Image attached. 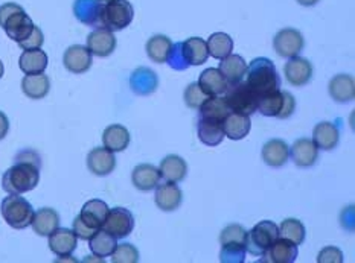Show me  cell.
<instances>
[{"label": "cell", "mask_w": 355, "mask_h": 263, "mask_svg": "<svg viewBox=\"0 0 355 263\" xmlns=\"http://www.w3.org/2000/svg\"><path fill=\"white\" fill-rule=\"evenodd\" d=\"M166 63H168L169 67L174 69V71H177V72L187 71V69L189 67L188 61L184 60V55H183L182 42L173 43V48H171V52H169V55L166 58Z\"/></svg>", "instance_id": "44"}, {"label": "cell", "mask_w": 355, "mask_h": 263, "mask_svg": "<svg viewBox=\"0 0 355 263\" xmlns=\"http://www.w3.org/2000/svg\"><path fill=\"white\" fill-rule=\"evenodd\" d=\"M31 226H33V230L38 236L48 237L52 231H55L60 227V215L55 208L43 207L40 210L34 212Z\"/></svg>", "instance_id": "26"}, {"label": "cell", "mask_w": 355, "mask_h": 263, "mask_svg": "<svg viewBox=\"0 0 355 263\" xmlns=\"http://www.w3.org/2000/svg\"><path fill=\"white\" fill-rule=\"evenodd\" d=\"M299 245L288 239L277 237L273 245L262 254L261 262L264 263H293L297 259Z\"/></svg>", "instance_id": "14"}, {"label": "cell", "mask_w": 355, "mask_h": 263, "mask_svg": "<svg viewBox=\"0 0 355 263\" xmlns=\"http://www.w3.org/2000/svg\"><path fill=\"white\" fill-rule=\"evenodd\" d=\"M311 140L318 146V149L333 151L340 140V131L333 122H320L313 129Z\"/></svg>", "instance_id": "20"}, {"label": "cell", "mask_w": 355, "mask_h": 263, "mask_svg": "<svg viewBox=\"0 0 355 263\" xmlns=\"http://www.w3.org/2000/svg\"><path fill=\"white\" fill-rule=\"evenodd\" d=\"M247 239V230L239 226V224H230L220 235V244L225 242H241L245 244Z\"/></svg>", "instance_id": "45"}, {"label": "cell", "mask_w": 355, "mask_h": 263, "mask_svg": "<svg viewBox=\"0 0 355 263\" xmlns=\"http://www.w3.org/2000/svg\"><path fill=\"white\" fill-rule=\"evenodd\" d=\"M182 46L184 60L188 61L189 66H202L209 58V52H207V46L203 38L191 37L187 42H182Z\"/></svg>", "instance_id": "32"}, {"label": "cell", "mask_w": 355, "mask_h": 263, "mask_svg": "<svg viewBox=\"0 0 355 263\" xmlns=\"http://www.w3.org/2000/svg\"><path fill=\"white\" fill-rule=\"evenodd\" d=\"M245 84L261 98L268 93L279 90L281 78L277 75L276 66L268 58H254L247 66L245 71Z\"/></svg>", "instance_id": "1"}, {"label": "cell", "mask_w": 355, "mask_h": 263, "mask_svg": "<svg viewBox=\"0 0 355 263\" xmlns=\"http://www.w3.org/2000/svg\"><path fill=\"white\" fill-rule=\"evenodd\" d=\"M209 98L206 95V93L200 89V86L197 82H192L187 87L183 93V99H184V104H187L192 110H198L205 100Z\"/></svg>", "instance_id": "43"}, {"label": "cell", "mask_w": 355, "mask_h": 263, "mask_svg": "<svg viewBox=\"0 0 355 263\" xmlns=\"http://www.w3.org/2000/svg\"><path fill=\"white\" fill-rule=\"evenodd\" d=\"M290 157V146L281 138H272L262 148V160L270 167H282Z\"/></svg>", "instance_id": "25"}, {"label": "cell", "mask_w": 355, "mask_h": 263, "mask_svg": "<svg viewBox=\"0 0 355 263\" xmlns=\"http://www.w3.org/2000/svg\"><path fill=\"white\" fill-rule=\"evenodd\" d=\"M197 133L200 142L205 143L206 146H217L223 142V138H225L223 123L205 118L198 119Z\"/></svg>", "instance_id": "34"}, {"label": "cell", "mask_w": 355, "mask_h": 263, "mask_svg": "<svg viewBox=\"0 0 355 263\" xmlns=\"http://www.w3.org/2000/svg\"><path fill=\"white\" fill-rule=\"evenodd\" d=\"M103 8L101 0H75L73 14L83 25L90 28H103Z\"/></svg>", "instance_id": "13"}, {"label": "cell", "mask_w": 355, "mask_h": 263, "mask_svg": "<svg viewBox=\"0 0 355 263\" xmlns=\"http://www.w3.org/2000/svg\"><path fill=\"white\" fill-rule=\"evenodd\" d=\"M116 37H114L112 30L107 28H96L87 35V49L92 52V55L95 57H110L114 49H116Z\"/></svg>", "instance_id": "12"}, {"label": "cell", "mask_w": 355, "mask_h": 263, "mask_svg": "<svg viewBox=\"0 0 355 263\" xmlns=\"http://www.w3.org/2000/svg\"><path fill=\"white\" fill-rule=\"evenodd\" d=\"M40 167L29 161H15L2 176V189L10 195H21L34 190L40 183Z\"/></svg>", "instance_id": "2"}, {"label": "cell", "mask_w": 355, "mask_h": 263, "mask_svg": "<svg viewBox=\"0 0 355 263\" xmlns=\"http://www.w3.org/2000/svg\"><path fill=\"white\" fill-rule=\"evenodd\" d=\"M51 90V81L49 76L44 73H37V75H26L25 78L21 80V91L25 93V96L29 99H43L49 95Z\"/></svg>", "instance_id": "31"}, {"label": "cell", "mask_w": 355, "mask_h": 263, "mask_svg": "<svg viewBox=\"0 0 355 263\" xmlns=\"http://www.w3.org/2000/svg\"><path fill=\"white\" fill-rule=\"evenodd\" d=\"M49 237V250L58 257L71 256L78 245V237L75 236L73 230L57 228L48 236Z\"/></svg>", "instance_id": "19"}, {"label": "cell", "mask_w": 355, "mask_h": 263, "mask_svg": "<svg viewBox=\"0 0 355 263\" xmlns=\"http://www.w3.org/2000/svg\"><path fill=\"white\" fill-rule=\"evenodd\" d=\"M207 52L215 60H223L230 55L234 51V40L232 37L225 33H215L206 42Z\"/></svg>", "instance_id": "39"}, {"label": "cell", "mask_w": 355, "mask_h": 263, "mask_svg": "<svg viewBox=\"0 0 355 263\" xmlns=\"http://www.w3.org/2000/svg\"><path fill=\"white\" fill-rule=\"evenodd\" d=\"M296 2L302 6H314V5H318L320 0H296Z\"/></svg>", "instance_id": "51"}, {"label": "cell", "mask_w": 355, "mask_h": 263, "mask_svg": "<svg viewBox=\"0 0 355 263\" xmlns=\"http://www.w3.org/2000/svg\"><path fill=\"white\" fill-rule=\"evenodd\" d=\"M0 28L12 42L20 43L29 37L35 25L20 5L10 2L0 6Z\"/></svg>", "instance_id": "3"}, {"label": "cell", "mask_w": 355, "mask_h": 263, "mask_svg": "<svg viewBox=\"0 0 355 263\" xmlns=\"http://www.w3.org/2000/svg\"><path fill=\"white\" fill-rule=\"evenodd\" d=\"M116 241L118 239L112 236L110 233H107L105 230H98L96 233L89 239V248L96 257H110L118 246Z\"/></svg>", "instance_id": "36"}, {"label": "cell", "mask_w": 355, "mask_h": 263, "mask_svg": "<svg viewBox=\"0 0 355 263\" xmlns=\"http://www.w3.org/2000/svg\"><path fill=\"white\" fill-rule=\"evenodd\" d=\"M133 228L135 216L125 207L110 208L109 215H107V218L103 224V230H105L107 233H110L116 239L127 237L128 235H131Z\"/></svg>", "instance_id": "8"}, {"label": "cell", "mask_w": 355, "mask_h": 263, "mask_svg": "<svg viewBox=\"0 0 355 263\" xmlns=\"http://www.w3.org/2000/svg\"><path fill=\"white\" fill-rule=\"evenodd\" d=\"M101 2H109V0H101Z\"/></svg>", "instance_id": "53"}, {"label": "cell", "mask_w": 355, "mask_h": 263, "mask_svg": "<svg viewBox=\"0 0 355 263\" xmlns=\"http://www.w3.org/2000/svg\"><path fill=\"white\" fill-rule=\"evenodd\" d=\"M171 48H173L171 38L159 34V35L151 37L150 40L146 42L145 51H146V55H148V58L153 61V63L164 64L166 63V58L169 55V52H171Z\"/></svg>", "instance_id": "35"}, {"label": "cell", "mask_w": 355, "mask_h": 263, "mask_svg": "<svg viewBox=\"0 0 355 263\" xmlns=\"http://www.w3.org/2000/svg\"><path fill=\"white\" fill-rule=\"evenodd\" d=\"M279 237V228L273 221H261L250 231H247L245 250L252 256L261 257L276 239Z\"/></svg>", "instance_id": "6"}, {"label": "cell", "mask_w": 355, "mask_h": 263, "mask_svg": "<svg viewBox=\"0 0 355 263\" xmlns=\"http://www.w3.org/2000/svg\"><path fill=\"white\" fill-rule=\"evenodd\" d=\"M225 100L232 111L252 116L258 110L259 96L247 86L245 81H239L236 84H229L225 91Z\"/></svg>", "instance_id": "5"}, {"label": "cell", "mask_w": 355, "mask_h": 263, "mask_svg": "<svg viewBox=\"0 0 355 263\" xmlns=\"http://www.w3.org/2000/svg\"><path fill=\"white\" fill-rule=\"evenodd\" d=\"M135 19V8L128 0H109L103 8V28L112 33L125 29Z\"/></svg>", "instance_id": "7"}, {"label": "cell", "mask_w": 355, "mask_h": 263, "mask_svg": "<svg viewBox=\"0 0 355 263\" xmlns=\"http://www.w3.org/2000/svg\"><path fill=\"white\" fill-rule=\"evenodd\" d=\"M284 91L276 90L268 95L261 96L258 100V110L266 118H277L281 119L284 110Z\"/></svg>", "instance_id": "38"}, {"label": "cell", "mask_w": 355, "mask_h": 263, "mask_svg": "<svg viewBox=\"0 0 355 263\" xmlns=\"http://www.w3.org/2000/svg\"><path fill=\"white\" fill-rule=\"evenodd\" d=\"M3 73H5V67H3V63H2V60H0V80H2V76H3Z\"/></svg>", "instance_id": "52"}, {"label": "cell", "mask_w": 355, "mask_h": 263, "mask_svg": "<svg viewBox=\"0 0 355 263\" xmlns=\"http://www.w3.org/2000/svg\"><path fill=\"white\" fill-rule=\"evenodd\" d=\"M198 111H200V118L211 119V120L223 123L226 119V116L232 110H230L229 105L226 104L225 98L209 96L202 104V107L198 108Z\"/></svg>", "instance_id": "37"}, {"label": "cell", "mask_w": 355, "mask_h": 263, "mask_svg": "<svg viewBox=\"0 0 355 263\" xmlns=\"http://www.w3.org/2000/svg\"><path fill=\"white\" fill-rule=\"evenodd\" d=\"M8 131H10V120L3 111H0V140H3L8 136Z\"/></svg>", "instance_id": "50"}, {"label": "cell", "mask_w": 355, "mask_h": 263, "mask_svg": "<svg viewBox=\"0 0 355 263\" xmlns=\"http://www.w3.org/2000/svg\"><path fill=\"white\" fill-rule=\"evenodd\" d=\"M197 84L207 96L225 95V91L229 86L226 78L223 76V73L218 71V69H212V67L206 69L205 72H202Z\"/></svg>", "instance_id": "29"}, {"label": "cell", "mask_w": 355, "mask_h": 263, "mask_svg": "<svg viewBox=\"0 0 355 263\" xmlns=\"http://www.w3.org/2000/svg\"><path fill=\"white\" fill-rule=\"evenodd\" d=\"M305 46L304 35L295 28L281 29L273 38V48L282 58L297 57Z\"/></svg>", "instance_id": "9"}, {"label": "cell", "mask_w": 355, "mask_h": 263, "mask_svg": "<svg viewBox=\"0 0 355 263\" xmlns=\"http://www.w3.org/2000/svg\"><path fill=\"white\" fill-rule=\"evenodd\" d=\"M159 172L166 181L180 183L188 175V163L180 156H166L160 161Z\"/></svg>", "instance_id": "28"}, {"label": "cell", "mask_w": 355, "mask_h": 263, "mask_svg": "<svg viewBox=\"0 0 355 263\" xmlns=\"http://www.w3.org/2000/svg\"><path fill=\"white\" fill-rule=\"evenodd\" d=\"M63 64L71 73L83 75L90 71L92 64H94V55L87 49V46L73 44L66 49L63 55Z\"/></svg>", "instance_id": "11"}, {"label": "cell", "mask_w": 355, "mask_h": 263, "mask_svg": "<svg viewBox=\"0 0 355 263\" xmlns=\"http://www.w3.org/2000/svg\"><path fill=\"white\" fill-rule=\"evenodd\" d=\"M285 80L293 87H304L313 80V64L306 58L293 57L284 66Z\"/></svg>", "instance_id": "10"}, {"label": "cell", "mask_w": 355, "mask_h": 263, "mask_svg": "<svg viewBox=\"0 0 355 263\" xmlns=\"http://www.w3.org/2000/svg\"><path fill=\"white\" fill-rule=\"evenodd\" d=\"M220 67L218 71L225 76L227 84H236L244 80L245 71H247V63L243 57L239 55H227L226 58L220 60Z\"/></svg>", "instance_id": "33"}, {"label": "cell", "mask_w": 355, "mask_h": 263, "mask_svg": "<svg viewBox=\"0 0 355 263\" xmlns=\"http://www.w3.org/2000/svg\"><path fill=\"white\" fill-rule=\"evenodd\" d=\"M154 201H156V206L162 212H174L182 204L183 193L179 185H177V183H159L156 188V195H154Z\"/></svg>", "instance_id": "16"}, {"label": "cell", "mask_w": 355, "mask_h": 263, "mask_svg": "<svg viewBox=\"0 0 355 263\" xmlns=\"http://www.w3.org/2000/svg\"><path fill=\"white\" fill-rule=\"evenodd\" d=\"M159 87V76L150 67H139L130 76V89L137 96H150Z\"/></svg>", "instance_id": "15"}, {"label": "cell", "mask_w": 355, "mask_h": 263, "mask_svg": "<svg viewBox=\"0 0 355 263\" xmlns=\"http://www.w3.org/2000/svg\"><path fill=\"white\" fill-rule=\"evenodd\" d=\"M329 96L333 98L338 104L352 102L355 98V82L354 78L348 73L336 75L333 80L329 81L328 86Z\"/></svg>", "instance_id": "23"}, {"label": "cell", "mask_w": 355, "mask_h": 263, "mask_svg": "<svg viewBox=\"0 0 355 263\" xmlns=\"http://www.w3.org/2000/svg\"><path fill=\"white\" fill-rule=\"evenodd\" d=\"M245 254H247L245 244L225 242V244H221L220 262H223V263H244Z\"/></svg>", "instance_id": "41"}, {"label": "cell", "mask_w": 355, "mask_h": 263, "mask_svg": "<svg viewBox=\"0 0 355 263\" xmlns=\"http://www.w3.org/2000/svg\"><path fill=\"white\" fill-rule=\"evenodd\" d=\"M15 161H29V163H35L38 166H42V160L40 156L33 149H25L20 151L17 156H15Z\"/></svg>", "instance_id": "49"}, {"label": "cell", "mask_w": 355, "mask_h": 263, "mask_svg": "<svg viewBox=\"0 0 355 263\" xmlns=\"http://www.w3.org/2000/svg\"><path fill=\"white\" fill-rule=\"evenodd\" d=\"M0 212L8 226L15 230L29 227L34 218V207L20 195L6 197L0 204Z\"/></svg>", "instance_id": "4"}, {"label": "cell", "mask_w": 355, "mask_h": 263, "mask_svg": "<svg viewBox=\"0 0 355 263\" xmlns=\"http://www.w3.org/2000/svg\"><path fill=\"white\" fill-rule=\"evenodd\" d=\"M162 176L159 172V167L153 166L150 163L137 165L133 172H131V183L135 188L141 192H150L157 188Z\"/></svg>", "instance_id": "21"}, {"label": "cell", "mask_w": 355, "mask_h": 263, "mask_svg": "<svg viewBox=\"0 0 355 263\" xmlns=\"http://www.w3.org/2000/svg\"><path fill=\"white\" fill-rule=\"evenodd\" d=\"M109 210L110 208L107 206V203H104V201L90 199L83 206L81 213L78 216L86 226L98 231L103 228V224L107 218V215H109Z\"/></svg>", "instance_id": "22"}, {"label": "cell", "mask_w": 355, "mask_h": 263, "mask_svg": "<svg viewBox=\"0 0 355 263\" xmlns=\"http://www.w3.org/2000/svg\"><path fill=\"white\" fill-rule=\"evenodd\" d=\"M290 157L297 167H311L319 158V149L311 138H297L290 149Z\"/></svg>", "instance_id": "18"}, {"label": "cell", "mask_w": 355, "mask_h": 263, "mask_svg": "<svg viewBox=\"0 0 355 263\" xmlns=\"http://www.w3.org/2000/svg\"><path fill=\"white\" fill-rule=\"evenodd\" d=\"M252 129V122L250 116L239 114L235 111H230L225 122H223V131H225V136L229 137L230 140H243L247 136H249Z\"/></svg>", "instance_id": "24"}, {"label": "cell", "mask_w": 355, "mask_h": 263, "mask_svg": "<svg viewBox=\"0 0 355 263\" xmlns=\"http://www.w3.org/2000/svg\"><path fill=\"white\" fill-rule=\"evenodd\" d=\"M89 171L96 176L110 175L116 167V157L114 152L107 148H94L87 156Z\"/></svg>", "instance_id": "17"}, {"label": "cell", "mask_w": 355, "mask_h": 263, "mask_svg": "<svg viewBox=\"0 0 355 263\" xmlns=\"http://www.w3.org/2000/svg\"><path fill=\"white\" fill-rule=\"evenodd\" d=\"M43 43H44V35L42 33V29L38 28V26H35L33 33L29 34V37L25 38V40H23V42L17 43V44L20 46L23 51H28V49H40L42 46H43Z\"/></svg>", "instance_id": "46"}, {"label": "cell", "mask_w": 355, "mask_h": 263, "mask_svg": "<svg viewBox=\"0 0 355 263\" xmlns=\"http://www.w3.org/2000/svg\"><path fill=\"white\" fill-rule=\"evenodd\" d=\"M72 230H73L75 236L81 239V241H89V239L96 233V230L86 226V224L81 221L80 216H76V218L73 219V228Z\"/></svg>", "instance_id": "48"}, {"label": "cell", "mask_w": 355, "mask_h": 263, "mask_svg": "<svg viewBox=\"0 0 355 263\" xmlns=\"http://www.w3.org/2000/svg\"><path fill=\"white\" fill-rule=\"evenodd\" d=\"M130 138L128 129L123 125H119V123H113V125L107 127L103 133L104 148L112 152L125 151L130 145Z\"/></svg>", "instance_id": "30"}, {"label": "cell", "mask_w": 355, "mask_h": 263, "mask_svg": "<svg viewBox=\"0 0 355 263\" xmlns=\"http://www.w3.org/2000/svg\"><path fill=\"white\" fill-rule=\"evenodd\" d=\"M279 228V237L288 239V241L295 242L296 245H302L306 236V230L302 222L296 218H287L281 222Z\"/></svg>", "instance_id": "40"}, {"label": "cell", "mask_w": 355, "mask_h": 263, "mask_svg": "<svg viewBox=\"0 0 355 263\" xmlns=\"http://www.w3.org/2000/svg\"><path fill=\"white\" fill-rule=\"evenodd\" d=\"M48 55L46 52L40 49H28L23 51L19 58V67L25 75H37L44 73L46 67H48Z\"/></svg>", "instance_id": "27"}, {"label": "cell", "mask_w": 355, "mask_h": 263, "mask_svg": "<svg viewBox=\"0 0 355 263\" xmlns=\"http://www.w3.org/2000/svg\"><path fill=\"white\" fill-rule=\"evenodd\" d=\"M110 257L113 263H137L141 260V254H139V250L133 244L123 242L118 244L116 250L113 251Z\"/></svg>", "instance_id": "42"}, {"label": "cell", "mask_w": 355, "mask_h": 263, "mask_svg": "<svg viewBox=\"0 0 355 263\" xmlns=\"http://www.w3.org/2000/svg\"><path fill=\"white\" fill-rule=\"evenodd\" d=\"M319 263H342L343 253L337 246H325L318 256Z\"/></svg>", "instance_id": "47"}]
</instances>
